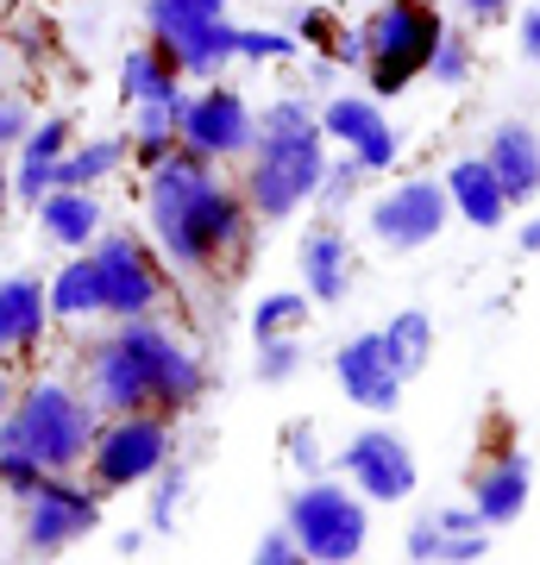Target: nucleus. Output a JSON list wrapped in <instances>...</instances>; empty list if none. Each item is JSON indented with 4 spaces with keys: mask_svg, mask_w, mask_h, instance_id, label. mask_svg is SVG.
Here are the masks:
<instances>
[{
    "mask_svg": "<svg viewBox=\"0 0 540 565\" xmlns=\"http://www.w3.org/2000/svg\"><path fill=\"white\" fill-rule=\"evenodd\" d=\"M39 226L57 245H70V252H88V245L100 239V202H95V189H51V195L39 202Z\"/></svg>",
    "mask_w": 540,
    "mask_h": 565,
    "instance_id": "obj_20",
    "label": "nucleus"
},
{
    "mask_svg": "<svg viewBox=\"0 0 540 565\" xmlns=\"http://www.w3.org/2000/svg\"><path fill=\"white\" fill-rule=\"evenodd\" d=\"M327 51H333V63H346V70H364V32L359 25L340 32V39H327Z\"/></svg>",
    "mask_w": 540,
    "mask_h": 565,
    "instance_id": "obj_37",
    "label": "nucleus"
},
{
    "mask_svg": "<svg viewBox=\"0 0 540 565\" xmlns=\"http://www.w3.org/2000/svg\"><path fill=\"white\" fill-rule=\"evenodd\" d=\"M521 57L528 63H540V0L521 13Z\"/></svg>",
    "mask_w": 540,
    "mask_h": 565,
    "instance_id": "obj_38",
    "label": "nucleus"
},
{
    "mask_svg": "<svg viewBox=\"0 0 540 565\" xmlns=\"http://www.w3.org/2000/svg\"><path fill=\"white\" fill-rule=\"evenodd\" d=\"M528 490H534V465H528V452H497V459L472 478V515L497 534V527H509L521 509H528Z\"/></svg>",
    "mask_w": 540,
    "mask_h": 565,
    "instance_id": "obj_16",
    "label": "nucleus"
},
{
    "mask_svg": "<svg viewBox=\"0 0 540 565\" xmlns=\"http://www.w3.org/2000/svg\"><path fill=\"white\" fill-rule=\"evenodd\" d=\"M252 559H258V565H301V546H296V534H289V522L271 527V534H258Z\"/></svg>",
    "mask_w": 540,
    "mask_h": 565,
    "instance_id": "obj_35",
    "label": "nucleus"
},
{
    "mask_svg": "<svg viewBox=\"0 0 540 565\" xmlns=\"http://www.w3.org/2000/svg\"><path fill=\"white\" fill-rule=\"evenodd\" d=\"M333 377H340V390L364 408V415H390V408L402 403V377H396V364L383 359L378 333L346 340L340 352H333Z\"/></svg>",
    "mask_w": 540,
    "mask_h": 565,
    "instance_id": "obj_14",
    "label": "nucleus"
},
{
    "mask_svg": "<svg viewBox=\"0 0 540 565\" xmlns=\"http://www.w3.org/2000/svg\"><path fill=\"white\" fill-rule=\"evenodd\" d=\"M521 252H540V214L528 226H521Z\"/></svg>",
    "mask_w": 540,
    "mask_h": 565,
    "instance_id": "obj_40",
    "label": "nucleus"
},
{
    "mask_svg": "<svg viewBox=\"0 0 540 565\" xmlns=\"http://www.w3.org/2000/svg\"><path fill=\"white\" fill-rule=\"evenodd\" d=\"M63 151H70V120H63V114L39 120V126L20 139V163H57Z\"/></svg>",
    "mask_w": 540,
    "mask_h": 565,
    "instance_id": "obj_32",
    "label": "nucleus"
},
{
    "mask_svg": "<svg viewBox=\"0 0 540 565\" xmlns=\"http://www.w3.org/2000/svg\"><path fill=\"white\" fill-rule=\"evenodd\" d=\"M378 340H383V359L396 364L402 384H415L421 371H427V359H434V321H427L421 308H402V315H390Z\"/></svg>",
    "mask_w": 540,
    "mask_h": 565,
    "instance_id": "obj_22",
    "label": "nucleus"
},
{
    "mask_svg": "<svg viewBox=\"0 0 540 565\" xmlns=\"http://www.w3.org/2000/svg\"><path fill=\"white\" fill-rule=\"evenodd\" d=\"M13 202V177H7V163H0V207Z\"/></svg>",
    "mask_w": 540,
    "mask_h": 565,
    "instance_id": "obj_41",
    "label": "nucleus"
},
{
    "mask_svg": "<svg viewBox=\"0 0 540 565\" xmlns=\"http://www.w3.org/2000/svg\"><path fill=\"white\" fill-rule=\"evenodd\" d=\"M44 321H51L44 282H39V277H0V352L39 345Z\"/></svg>",
    "mask_w": 540,
    "mask_h": 565,
    "instance_id": "obj_19",
    "label": "nucleus"
},
{
    "mask_svg": "<svg viewBox=\"0 0 540 565\" xmlns=\"http://www.w3.org/2000/svg\"><path fill=\"white\" fill-rule=\"evenodd\" d=\"M182 497H189V465L163 459V465H158V478H151V522H145V534H177Z\"/></svg>",
    "mask_w": 540,
    "mask_h": 565,
    "instance_id": "obj_28",
    "label": "nucleus"
},
{
    "mask_svg": "<svg viewBox=\"0 0 540 565\" xmlns=\"http://www.w3.org/2000/svg\"><path fill=\"white\" fill-rule=\"evenodd\" d=\"M453 221V195H446V182L434 177H409L396 189H383L378 202L364 207V226H371V239L383 252H421V245H434Z\"/></svg>",
    "mask_w": 540,
    "mask_h": 565,
    "instance_id": "obj_8",
    "label": "nucleus"
},
{
    "mask_svg": "<svg viewBox=\"0 0 540 565\" xmlns=\"http://www.w3.org/2000/svg\"><path fill=\"white\" fill-rule=\"evenodd\" d=\"M145 221L177 270H214L226 252L245 245L252 207H245V189L214 177V158L177 145L163 163L145 170Z\"/></svg>",
    "mask_w": 540,
    "mask_h": 565,
    "instance_id": "obj_1",
    "label": "nucleus"
},
{
    "mask_svg": "<svg viewBox=\"0 0 540 565\" xmlns=\"http://www.w3.org/2000/svg\"><path fill=\"white\" fill-rule=\"evenodd\" d=\"M402 553L415 565H478V559H490V527L472 509H421L409 522Z\"/></svg>",
    "mask_w": 540,
    "mask_h": 565,
    "instance_id": "obj_13",
    "label": "nucleus"
},
{
    "mask_svg": "<svg viewBox=\"0 0 540 565\" xmlns=\"http://www.w3.org/2000/svg\"><path fill=\"white\" fill-rule=\"evenodd\" d=\"M25 132H32V120H25V107L13 102V95H0V145H20Z\"/></svg>",
    "mask_w": 540,
    "mask_h": 565,
    "instance_id": "obj_36",
    "label": "nucleus"
},
{
    "mask_svg": "<svg viewBox=\"0 0 540 565\" xmlns=\"http://www.w3.org/2000/svg\"><path fill=\"white\" fill-rule=\"evenodd\" d=\"M44 302H51V315H57V321H88V315H100V277H95V258L82 252V258L63 264L57 277L44 282Z\"/></svg>",
    "mask_w": 540,
    "mask_h": 565,
    "instance_id": "obj_23",
    "label": "nucleus"
},
{
    "mask_svg": "<svg viewBox=\"0 0 540 565\" xmlns=\"http://www.w3.org/2000/svg\"><path fill=\"white\" fill-rule=\"evenodd\" d=\"M465 20H497V13H509V0H459Z\"/></svg>",
    "mask_w": 540,
    "mask_h": 565,
    "instance_id": "obj_39",
    "label": "nucleus"
},
{
    "mask_svg": "<svg viewBox=\"0 0 540 565\" xmlns=\"http://www.w3.org/2000/svg\"><path fill=\"white\" fill-rule=\"evenodd\" d=\"M484 163L497 170L509 207H528L540 195V132L528 120H497L484 139Z\"/></svg>",
    "mask_w": 540,
    "mask_h": 565,
    "instance_id": "obj_15",
    "label": "nucleus"
},
{
    "mask_svg": "<svg viewBox=\"0 0 540 565\" xmlns=\"http://www.w3.org/2000/svg\"><path fill=\"white\" fill-rule=\"evenodd\" d=\"M283 452H289V465H296V471H308V478H320V471H327V452H320L315 422H289V427H283Z\"/></svg>",
    "mask_w": 540,
    "mask_h": 565,
    "instance_id": "obj_34",
    "label": "nucleus"
},
{
    "mask_svg": "<svg viewBox=\"0 0 540 565\" xmlns=\"http://www.w3.org/2000/svg\"><path fill=\"white\" fill-rule=\"evenodd\" d=\"M315 120H320V139H333V145H346V151H352L371 126H383V107L371 102V95H333Z\"/></svg>",
    "mask_w": 540,
    "mask_h": 565,
    "instance_id": "obj_25",
    "label": "nucleus"
},
{
    "mask_svg": "<svg viewBox=\"0 0 540 565\" xmlns=\"http://www.w3.org/2000/svg\"><path fill=\"white\" fill-rule=\"evenodd\" d=\"M201 390H208V364L145 315L120 321L88 352V403L100 415H133V408L182 415L189 403H201Z\"/></svg>",
    "mask_w": 540,
    "mask_h": 565,
    "instance_id": "obj_2",
    "label": "nucleus"
},
{
    "mask_svg": "<svg viewBox=\"0 0 540 565\" xmlns=\"http://www.w3.org/2000/svg\"><path fill=\"white\" fill-rule=\"evenodd\" d=\"M120 95H126V107L177 102V95H182V70H177V57H170V51H163L158 39L139 44V51H126V63H120Z\"/></svg>",
    "mask_w": 540,
    "mask_h": 565,
    "instance_id": "obj_21",
    "label": "nucleus"
},
{
    "mask_svg": "<svg viewBox=\"0 0 540 565\" xmlns=\"http://www.w3.org/2000/svg\"><path fill=\"white\" fill-rule=\"evenodd\" d=\"M427 76L441 82V88H465V82H472V44H465L459 32H441V44H434V63H427Z\"/></svg>",
    "mask_w": 540,
    "mask_h": 565,
    "instance_id": "obj_31",
    "label": "nucleus"
},
{
    "mask_svg": "<svg viewBox=\"0 0 540 565\" xmlns=\"http://www.w3.org/2000/svg\"><path fill=\"white\" fill-rule=\"evenodd\" d=\"M208 20H226V0H145V25H151V39H177V32L208 25Z\"/></svg>",
    "mask_w": 540,
    "mask_h": 565,
    "instance_id": "obj_26",
    "label": "nucleus"
},
{
    "mask_svg": "<svg viewBox=\"0 0 540 565\" xmlns=\"http://www.w3.org/2000/svg\"><path fill=\"white\" fill-rule=\"evenodd\" d=\"M308 296H296V289H271V296H258V308H252V340H277V333H296L301 321H308Z\"/></svg>",
    "mask_w": 540,
    "mask_h": 565,
    "instance_id": "obj_27",
    "label": "nucleus"
},
{
    "mask_svg": "<svg viewBox=\"0 0 540 565\" xmlns=\"http://www.w3.org/2000/svg\"><path fill=\"white\" fill-rule=\"evenodd\" d=\"M25 503V546L32 553H63V546L88 541L100 527V490L88 484H70V471H51L32 497H20Z\"/></svg>",
    "mask_w": 540,
    "mask_h": 565,
    "instance_id": "obj_9",
    "label": "nucleus"
},
{
    "mask_svg": "<svg viewBox=\"0 0 540 565\" xmlns=\"http://www.w3.org/2000/svg\"><path fill=\"white\" fill-rule=\"evenodd\" d=\"M252 102H245L240 88H201V95H189L182 102V145L189 151H201V158H240V151H252Z\"/></svg>",
    "mask_w": 540,
    "mask_h": 565,
    "instance_id": "obj_12",
    "label": "nucleus"
},
{
    "mask_svg": "<svg viewBox=\"0 0 540 565\" xmlns=\"http://www.w3.org/2000/svg\"><path fill=\"white\" fill-rule=\"evenodd\" d=\"M296 371H301V340L296 333L258 340V359H252V377H258V384H289Z\"/></svg>",
    "mask_w": 540,
    "mask_h": 565,
    "instance_id": "obj_29",
    "label": "nucleus"
},
{
    "mask_svg": "<svg viewBox=\"0 0 540 565\" xmlns=\"http://www.w3.org/2000/svg\"><path fill=\"white\" fill-rule=\"evenodd\" d=\"M163 459H170V415L133 408V415H114V427L95 434V446H88V484L95 490L151 484Z\"/></svg>",
    "mask_w": 540,
    "mask_h": 565,
    "instance_id": "obj_7",
    "label": "nucleus"
},
{
    "mask_svg": "<svg viewBox=\"0 0 540 565\" xmlns=\"http://www.w3.org/2000/svg\"><path fill=\"white\" fill-rule=\"evenodd\" d=\"M7 403H13V384H7V371H0V415H7Z\"/></svg>",
    "mask_w": 540,
    "mask_h": 565,
    "instance_id": "obj_42",
    "label": "nucleus"
},
{
    "mask_svg": "<svg viewBox=\"0 0 540 565\" xmlns=\"http://www.w3.org/2000/svg\"><path fill=\"white\" fill-rule=\"evenodd\" d=\"M333 465L346 471V484L359 490L364 503H409V497H415V452H409V440L390 434V427L352 434Z\"/></svg>",
    "mask_w": 540,
    "mask_h": 565,
    "instance_id": "obj_11",
    "label": "nucleus"
},
{
    "mask_svg": "<svg viewBox=\"0 0 540 565\" xmlns=\"http://www.w3.org/2000/svg\"><path fill=\"white\" fill-rule=\"evenodd\" d=\"M100 434V408L70 384H32L0 415V452H25L44 471H76Z\"/></svg>",
    "mask_w": 540,
    "mask_h": 565,
    "instance_id": "obj_3",
    "label": "nucleus"
},
{
    "mask_svg": "<svg viewBox=\"0 0 540 565\" xmlns=\"http://www.w3.org/2000/svg\"><path fill=\"white\" fill-rule=\"evenodd\" d=\"M301 264V289H308V302H346V289H352V245H346L340 226H315L296 252Z\"/></svg>",
    "mask_w": 540,
    "mask_h": 565,
    "instance_id": "obj_17",
    "label": "nucleus"
},
{
    "mask_svg": "<svg viewBox=\"0 0 540 565\" xmlns=\"http://www.w3.org/2000/svg\"><path fill=\"white\" fill-rule=\"evenodd\" d=\"M352 158H359L364 177H383V170L402 158V132H396V126H371V132L352 145Z\"/></svg>",
    "mask_w": 540,
    "mask_h": 565,
    "instance_id": "obj_33",
    "label": "nucleus"
},
{
    "mask_svg": "<svg viewBox=\"0 0 540 565\" xmlns=\"http://www.w3.org/2000/svg\"><path fill=\"white\" fill-rule=\"evenodd\" d=\"M441 182H446V195H453V214L472 221L478 233H497V226L509 221V195H502L497 170H490L484 158H459Z\"/></svg>",
    "mask_w": 540,
    "mask_h": 565,
    "instance_id": "obj_18",
    "label": "nucleus"
},
{
    "mask_svg": "<svg viewBox=\"0 0 540 565\" xmlns=\"http://www.w3.org/2000/svg\"><path fill=\"white\" fill-rule=\"evenodd\" d=\"M359 189H364V170H359V158H333L327 170H320V207L327 214H340V207H352L359 202Z\"/></svg>",
    "mask_w": 540,
    "mask_h": 565,
    "instance_id": "obj_30",
    "label": "nucleus"
},
{
    "mask_svg": "<svg viewBox=\"0 0 540 565\" xmlns=\"http://www.w3.org/2000/svg\"><path fill=\"white\" fill-rule=\"evenodd\" d=\"M126 158H133V139H88L82 151L70 145L57 158V189H95V182L114 177Z\"/></svg>",
    "mask_w": 540,
    "mask_h": 565,
    "instance_id": "obj_24",
    "label": "nucleus"
},
{
    "mask_svg": "<svg viewBox=\"0 0 540 565\" xmlns=\"http://www.w3.org/2000/svg\"><path fill=\"white\" fill-rule=\"evenodd\" d=\"M359 32H364V82H371V95L396 102L415 76H427L446 20L434 0H383Z\"/></svg>",
    "mask_w": 540,
    "mask_h": 565,
    "instance_id": "obj_4",
    "label": "nucleus"
},
{
    "mask_svg": "<svg viewBox=\"0 0 540 565\" xmlns=\"http://www.w3.org/2000/svg\"><path fill=\"white\" fill-rule=\"evenodd\" d=\"M88 258H95V277H100V315L133 321V315H151V308H158L163 270L133 233H107Z\"/></svg>",
    "mask_w": 540,
    "mask_h": 565,
    "instance_id": "obj_10",
    "label": "nucleus"
},
{
    "mask_svg": "<svg viewBox=\"0 0 540 565\" xmlns=\"http://www.w3.org/2000/svg\"><path fill=\"white\" fill-rule=\"evenodd\" d=\"M283 522L296 534L301 559L315 565H346L359 559L364 541H371V515H364V497L352 484H333V478H308V484L289 497Z\"/></svg>",
    "mask_w": 540,
    "mask_h": 565,
    "instance_id": "obj_6",
    "label": "nucleus"
},
{
    "mask_svg": "<svg viewBox=\"0 0 540 565\" xmlns=\"http://www.w3.org/2000/svg\"><path fill=\"white\" fill-rule=\"evenodd\" d=\"M320 126L308 132H252V163H245V207L258 221H289L301 202H315L327 151Z\"/></svg>",
    "mask_w": 540,
    "mask_h": 565,
    "instance_id": "obj_5",
    "label": "nucleus"
}]
</instances>
